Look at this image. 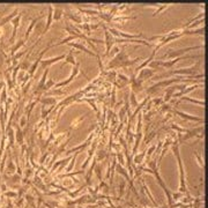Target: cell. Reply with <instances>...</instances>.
<instances>
[{"instance_id":"obj_41","label":"cell","mask_w":208,"mask_h":208,"mask_svg":"<svg viewBox=\"0 0 208 208\" xmlns=\"http://www.w3.org/2000/svg\"><path fill=\"white\" fill-rule=\"evenodd\" d=\"M78 154H79V153H76V155H78ZM76 155L74 156V157H73L72 160H71V161H72V162H71V164H69V165H68V168H67V170L66 171H71L72 170V168H73V165H74V162H75V159H76Z\"/></svg>"},{"instance_id":"obj_13","label":"cell","mask_w":208,"mask_h":208,"mask_svg":"<svg viewBox=\"0 0 208 208\" xmlns=\"http://www.w3.org/2000/svg\"><path fill=\"white\" fill-rule=\"evenodd\" d=\"M5 134L8 139V146L7 147H14V142H15V129L12 125H7L6 126V131H5Z\"/></svg>"},{"instance_id":"obj_21","label":"cell","mask_w":208,"mask_h":208,"mask_svg":"<svg viewBox=\"0 0 208 208\" xmlns=\"http://www.w3.org/2000/svg\"><path fill=\"white\" fill-rule=\"evenodd\" d=\"M49 72H50V68H45V69H44V73H43V75L41 76V80L38 81L37 87H36L35 90H41L42 88L44 87V84H45V82H46V76H48Z\"/></svg>"},{"instance_id":"obj_27","label":"cell","mask_w":208,"mask_h":208,"mask_svg":"<svg viewBox=\"0 0 208 208\" xmlns=\"http://www.w3.org/2000/svg\"><path fill=\"white\" fill-rule=\"evenodd\" d=\"M28 123H29V119L27 118V116L26 114H22L21 117H20V119H19V126L21 127V129H24L26 126H28Z\"/></svg>"},{"instance_id":"obj_15","label":"cell","mask_w":208,"mask_h":208,"mask_svg":"<svg viewBox=\"0 0 208 208\" xmlns=\"http://www.w3.org/2000/svg\"><path fill=\"white\" fill-rule=\"evenodd\" d=\"M12 126H13L14 129H15V140H16V142H18L20 146L24 145V135H23L22 129H21L18 124H13Z\"/></svg>"},{"instance_id":"obj_1","label":"cell","mask_w":208,"mask_h":208,"mask_svg":"<svg viewBox=\"0 0 208 208\" xmlns=\"http://www.w3.org/2000/svg\"><path fill=\"white\" fill-rule=\"evenodd\" d=\"M201 65V60L198 61L197 64L192 65L190 67L186 68H178V69H171V71H168L165 73H162V74H159V75L153 76L154 80L157 79H164V78H169L170 75H186V76H193L195 73H197L198 68Z\"/></svg>"},{"instance_id":"obj_3","label":"cell","mask_w":208,"mask_h":208,"mask_svg":"<svg viewBox=\"0 0 208 208\" xmlns=\"http://www.w3.org/2000/svg\"><path fill=\"white\" fill-rule=\"evenodd\" d=\"M79 73H82L83 75L86 76V79L89 80V78H88V76L86 75V74H84V73H83L82 71H81V69H80V63H78V61H76V64L74 65V66H73L72 72H71V75L68 76V79L65 80V81H60V82L56 83V84H54V87H53V88H63V87H66V86H68V84H69V83L72 82L73 80H74V79L76 78V76H78V74H79Z\"/></svg>"},{"instance_id":"obj_4","label":"cell","mask_w":208,"mask_h":208,"mask_svg":"<svg viewBox=\"0 0 208 208\" xmlns=\"http://www.w3.org/2000/svg\"><path fill=\"white\" fill-rule=\"evenodd\" d=\"M183 79L180 76H178V78H174V79H165V80H162V81H160V82H156L154 83L151 87L147 88V94H153V93H155L157 89L162 87H169L171 84H174V83H177V82H182Z\"/></svg>"},{"instance_id":"obj_40","label":"cell","mask_w":208,"mask_h":208,"mask_svg":"<svg viewBox=\"0 0 208 208\" xmlns=\"http://www.w3.org/2000/svg\"><path fill=\"white\" fill-rule=\"evenodd\" d=\"M26 198H27V201H28V204L31 205V206H34V197H33V195H30V194H27Z\"/></svg>"},{"instance_id":"obj_8","label":"cell","mask_w":208,"mask_h":208,"mask_svg":"<svg viewBox=\"0 0 208 208\" xmlns=\"http://www.w3.org/2000/svg\"><path fill=\"white\" fill-rule=\"evenodd\" d=\"M103 29H104V36H105V41H104V44H105V48H106L105 56H108L110 53V51H111V48H112L114 44V37L108 31V29H106V27L104 26V24H103Z\"/></svg>"},{"instance_id":"obj_5","label":"cell","mask_w":208,"mask_h":208,"mask_svg":"<svg viewBox=\"0 0 208 208\" xmlns=\"http://www.w3.org/2000/svg\"><path fill=\"white\" fill-rule=\"evenodd\" d=\"M108 31L112 35L114 38H123V39H139V37H142V33L140 34H129V33H124L120 31L117 28H106Z\"/></svg>"},{"instance_id":"obj_18","label":"cell","mask_w":208,"mask_h":208,"mask_svg":"<svg viewBox=\"0 0 208 208\" xmlns=\"http://www.w3.org/2000/svg\"><path fill=\"white\" fill-rule=\"evenodd\" d=\"M68 45L71 46V48H73V49H78V50H80V51H83V52H86L87 54L93 56V57H95V56H99V54H96L95 52L90 51L88 48H86V46L83 45V44H81V43H68Z\"/></svg>"},{"instance_id":"obj_24","label":"cell","mask_w":208,"mask_h":208,"mask_svg":"<svg viewBox=\"0 0 208 208\" xmlns=\"http://www.w3.org/2000/svg\"><path fill=\"white\" fill-rule=\"evenodd\" d=\"M64 16V11L61 8L54 7L53 8V20L54 21H59Z\"/></svg>"},{"instance_id":"obj_46","label":"cell","mask_w":208,"mask_h":208,"mask_svg":"<svg viewBox=\"0 0 208 208\" xmlns=\"http://www.w3.org/2000/svg\"><path fill=\"white\" fill-rule=\"evenodd\" d=\"M0 184H1V176H0Z\"/></svg>"},{"instance_id":"obj_39","label":"cell","mask_w":208,"mask_h":208,"mask_svg":"<svg viewBox=\"0 0 208 208\" xmlns=\"http://www.w3.org/2000/svg\"><path fill=\"white\" fill-rule=\"evenodd\" d=\"M11 179H12V182H14V183H19L20 180H21V176L20 175H12L11 176Z\"/></svg>"},{"instance_id":"obj_35","label":"cell","mask_w":208,"mask_h":208,"mask_svg":"<svg viewBox=\"0 0 208 208\" xmlns=\"http://www.w3.org/2000/svg\"><path fill=\"white\" fill-rule=\"evenodd\" d=\"M33 175H34V171H33V169H31L30 166H29V168H26V170H24V177L30 178Z\"/></svg>"},{"instance_id":"obj_23","label":"cell","mask_w":208,"mask_h":208,"mask_svg":"<svg viewBox=\"0 0 208 208\" xmlns=\"http://www.w3.org/2000/svg\"><path fill=\"white\" fill-rule=\"evenodd\" d=\"M73 50H69V53L68 54H66V57H65V63L63 66H65V65H67V64H71L72 66H74V65L76 64V60H75V58H74V56H73Z\"/></svg>"},{"instance_id":"obj_26","label":"cell","mask_w":208,"mask_h":208,"mask_svg":"<svg viewBox=\"0 0 208 208\" xmlns=\"http://www.w3.org/2000/svg\"><path fill=\"white\" fill-rule=\"evenodd\" d=\"M84 119H86V116H78V117H76L75 119L72 121V124H71V129L80 126V125H81V123H82Z\"/></svg>"},{"instance_id":"obj_20","label":"cell","mask_w":208,"mask_h":208,"mask_svg":"<svg viewBox=\"0 0 208 208\" xmlns=\"http://www.w3.org/2000/svg\"><path fill=\"white\" fill-rule=\"evenodd\" d=\"M183 35H205V26L199 28V29H183Z\"/></svg>"},{"instance_id":"obj_10","label":"cell","mask_w":208,"mask_h":208,"mask_svg":"<svg viewBox=\"0 0 208 208\" xmlns=\"http://www.w3.org/2000/svg\"><path fill=\"white\" fill-rule=\"evenodd\" d=\"M44 16H46V14L44 13V12H42L41 13V15L37 16V18H34V19L31 20L30 23H29V26H28V28H27V30H26V34H24V39H28L29 38V36H30V34L33 33V30L35 29V27H36V23L39 21L41 19H43Z\"/></svg>"},{"instance_id":"obj_43","label":"cell","mask_w":208,"mask_h":208,"mask_svg":"<svg viewBox=\"0 0 208 208\" xmlns=\"http://www.w3.org/2000/svg\"><path fill=\"white\" fill-rule=\"evenodd\" d=\"M171 109V106L169 105V104H165V105H163L162 108V112H165V111H169V110Z\"/></svg>"},{"instance_id":"obj_7","label":"cell","mask_w":208,"mask_h":208,"mask_svg":"<svg viewBox=\"0 0 208 208\" xmlns=\"http://www.w3.org/2000/svg\"><path fill=\"white\" fill-rule=\"evenodd\" d=\"M194 136H198L199 139H202V138H204V125H201V126H199L197 129H189V131L185 133V135L183 136V139L180 140V142L185 140H189V139L194 138Z\"/></svg>"},{"instance_id":"obj_31","label":"cell","mask_w":208,"mask_h":208,"mask_svg":"<svg viewBox=\"0 0 208 208\" xmlns=\"http://www.w3.org/2000/svg\"><path fill=\"white\" fill-rule=\"evenodd\" d=\"M4 197L9 198V199L16 198L18 197V192H15V191H6V192H4Z\"/></svg>"},{"instance_id":"obj_42","label":"cell","mask_w":208,"mask_h":208,"mask_svg":"<svg viewBox=\"0 0 208 208\" xmlns=\"http://www.w3.org/2000/svg\"><path fill=\"white\" fill-rule=\"evenodd\" d=\"M126 111H127V110L125 109V108H123V109L120 110V112H119V119H120V121H123V118H124V114H126Z\"/></svg>"},{"instance_id":"obj_2","label":"cell","mask_w":208,"mask_h":208,"mask_svg":"<svg viewBox=\"0 0 208 208\" xmlns=\"http://www.w3.org/2000/svg\"><path fill=\"white\" fill-rule=\"evenodd\" d=\"M204 48V44H201L199 46H187V48H183V49L179 50H169V52H166L165 54H163L162 57L160 58L159 60H164V59H176V58L183 57L185 56L186 53L191 51V50H198V49H202Z\"/></svg>"},{"instance_id":"obj_28","label":"cell","mask_w":208,"mask_h":208,"mask_svg":"<svg viewBox=\"0 0 208 208\" xmlns=\"http://www.w3.org/2000/svg\"><path fill=\"white\" fill-rule=\"evenodd\" d=\"M65 16H67L69 20H72V21H74L75 23H79V24H81L82 23V19L80 18V16H76V15H73V14H71V13H64Z\"/></svg>"},{"instance_id":"obj_17","label":"cell","mask_w":208,"mask_h":208,"mask_svg":"<svg viewBox=\"0 0 208 208\" xmlns=\"http://www.w3.org/2000/svg\"><path fill=\"white\" fill-rule=\"evenodd\" d=\"M39 103L42 105H45V106H53V105H57L58 103V99L56 97H49V96H42L39 97Z\"/></svg>"},{"instance_id":"obj_12","label":"cell","mask_w":208,"mask_h":208,"mask_svg":"<svg viewBox=\"0 0 208 208\" xmlns=\"http://www.w3.org/2000/svg\"><path fill=\"white\" fill-rule=\"evenodd\" d=\"M21 19H22V14H19L15 19L12 20V24H13V34L11 36V39H9V44H14L15 43V38H16V33H18V28H19L20 23H21Z\"/></svg>"},{"instance_id":"obj_9","label":"cell","mask_w":208,"mask_h":208,"mask_svg":"<svg viewBox=\"0 0 208 208\" xmlns=\"http://www.w3.org/2000/svg\"><path fill=\"white\" fill-rule=\"evenodd\" d=\"M53 8H54V6H53L52 4L49 5V7H48V14H46V23H45V28H44V30H43V33L41 34V37H43L44 35L48 33V31L50 30V28H51V26H52V21H53Z\"/></svg>"},{"instance_id":"obj_37","label":"cell","mask_w":208,"mask_h":208,"mask_svg":"<svg viewBox=\"0 0 208 208\" xmlns=\"http://www.w3.org/2000/svg\"><path fill=\"white\" fill-rule=\"evenodd\" d=\"M120 52V49H119V46H114V49H112V51H111V52L109 53L110 56H111V57H114V56H117L118 53Z\"/></svg>"},{"instance_id":"obj_19","label":"cell","mask_w":208,"mask_h":208,"mask_svg":"<svg viewBox=\"0 0 208 208\" xmlns=\"http://www.w3.org/2000/svg\"><path fill=\"white\" fill-rule=\"evenodd\" d=\"M8 156H9V161H8V164H7V166H6V174H8L9 176H12V175H14V172L16 171V165L14 164L13 160H12L11 148L8 149Z\"/></svg>"},{"instance_id":"obj_45","label":"cell","mask_w":208,"mask_h":208,"mask_svg":"<svg viewBox=\"0 0 208 208\" xmlns=\"http://www.w3.org/2000/svg\"><path fill=\"white\" fill-rule=\"evenodd\" d=\"M96 174H97V177L101 179V168H99V166L96 168Z\"/></svg>"},{"instance_id":"obj_33","label":"cell","mask_w":208,"mask_h":208,"mask_svg":"<svg viewBox=\"0 0 208 208\" xmlns=\"http://www.w3.org/2000/svg\"><path fill=\"white\" fill-rule=\"evenodd\" d=\"M145 156H146V151L141 153L140 155L135 156V157H134V163H141V162H142V160H144Z\"/></svg>"},{"instance_id":"obj_16","label":"cell","mask_w":208,"mask_h":208,"mask_svg":"<svg viewBox=\"0 0 208 208\" xmlns=\"http://www.w3.org/2000/svg\"><path fill=\"white\" fill-rule=\"evenodd\" d=\"M18 14H20L19 13V8H15L14 11L12 12L11 14L9 15H6V16H4L3 19L0 20V28H3V27L6 24V23H9V22H12V20L13 19H15L16 16H18Z\"/></svg>"},{"instance_id":"obj_34","label":"cell","mask_w":208,"mask_h":208,"mask_svg":"<svg viewBox=\"0 0 208 208\" xmlns=\"http://www.w3.org/2000/svg\"><path fill=\"white\" fill-rule=\"evenodd\" d=\"M131 105L133 106V108H135L136 105H138V102H136V99H135V94L133 93V91H131Z\"/></svg>"},{"instance_id":"obj_38","label":"cell","mask_w":208,"mask_h":208,"mask_svg":"<svg viewBox=\"0 0 208 208\" xmlns=\"http://www.w3.org/2000/svg\"><path fill=\"white\" fill-rule=\"evenodd\" d=\"M117 170H118V172H119V174H121V175H123V176H124V177L129 178V175H127V172H126V171L124 170V168H123V166L118 165V166H117Z\"/></svg>"},{"instance_id":"obj_32","label":"cell","mask_w":208,"mask_h":208,"mask_svg":"<svg viewBox=\"0 0 208 208\" xmlns=\"http://www.w3.org/2000/svg\"><path fill=\"white\" fill-rule=\"evenodd\" d=\"M168 7H169V5H168V4H164V5H162L161 7L156 8V11L154 12V14H153V16H156V15H157V14H160L161 12L164 11V9H165V8H168Z\"/></svg>"},{"instance_id":"obj_36","label":"cell","mask_w":208,"mask_h":208,"mask_svg":"<svg viewBox=\"0 0 208 208\" xmlns=\"http://www.w3.org/2000/svg\"><path fill=\"white\" fill-rule=\"evenodd\" d=\"M31 83H33V80H30V81H29V82L27 83L26 86H24V87L22 88V95H23V96H24V95H26L27 93H28V90H29V89H30Z\"/></svg>"},{"instance_id":"obj_25","label":"cell","mask_w":208,"mask_h":208,"mask_svg":"<svg viewBox=\"0 0 208 208\" xmlns=\"http://www.w3.org/2000/svg\"><path fill=\"white\" fill-rule=\"evenodd\" d=\"M180 101H189V102L194 103V104H198V105H201V106H204V105H205V101H202V99H191V97H186V96H183V97H180V99H179V102H180Z\"/></svg>"},{"instance_id":"obj_6","label":"cell","mask_w":208,"mask_h":208,"mask_svg":"<svg viewBox=\"0 0 208 208\" xmlns=\"http://www.w3.org/2000/svg\"><path fill=\"white\" fill-rule=\"evenodd\" d=\"M155 72L156 71H154V69H151V68H149V67L142 68V69L139 71L138 74L135 75V80L138 81V82L144 83L146 80L151 79L153 76L155 75Z\"/></svg>"},{"instance_id":"obj_11","label":"cell","mask_w":208,"mask_h":208,"mask_svg":"<svg viewBox=\"0 0 208 208\" xmlns=\"http://www.w3.org/2000/svg\"><path fill=\"white\" fill-rule=\"evenodd\" d=\"M65 57H66V54H60V56H57V57H52V58H48V59H42L41 61V67L42 68H50V66L51 65H53L54 63H58L59 60H61V59H65Z\"/></svg>"},{"instance_id":"obj_44","label":"cell","mask_w":208,"mask_h":208,"mask_svg":"<svg viewBox=\"0 0 208 208\" xmlns=\"http://www.w3.org/2000/svg\"><path fill=\"white\" fill-rule=\"evenodd\" d=\"M114 102H116V90H112V105L114 104Z\"/></svg>"},{"instance_id":"obj_22","label":"cell","mask_w":208,"mask_h":208,"mask_svg":"<svg viewBox=\"0 0 208 208\" xmlns=\"http://www.w3.org/2000/svg\"><path fill=\"white\" fill-rule=\"evenodd\" d=\"M24 43H26V39L23 38V39H20V41L15 42V44L11 48V53H9V57H13L15 53H18V50L21 48V46L24 45Z\"/></svg>"},{"instance_id":"obj_29","label":"cell","mask_w":208,"mask_h":208,"mask_svg":"<svg viewBox=\"0 0 208 208\" xmlns=\"http://www.w3.org/2000/svg\"><path fill=\"white\" fill-rule=\"evenodd\" d=\"M79 11L81 13H86L88 15H96V14H99V12L96 11V9H89V8H79Z\"/></svg>"},{"instance_id":"obj_30","label":"cell","mask_w":208,"mask_h":208,"mask_svg":"<svg viewBox=\"0 0 208 208\" xmlns=\"http://www.w3.org/2000/svg\"><path fill=\"white\" fill-rule=\"evenodd\" d=\"M171 129H175V131H177L178 133H186L189 129H183V127H180V126H178V125H176V124H172L170 126Z\"/></svg>"},{"instance_id":"obj_14","label":"cell","mask_w":208,"mask_h":208,"mask_svg":"<svg viewBox=\"0 0 208 208\" xmlns=\"http://www.w3.org/2000/svg\"><path fill=\"white\" fill-rule=\"evenodd\" d=\"M175 114L179 116L180 118L183 119H186V120H190V121H200V123H204V118H200V117H197V116H192V114H189L184 112V111H179V110H175Z\"/></svg>"}]
</instances>
